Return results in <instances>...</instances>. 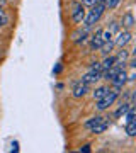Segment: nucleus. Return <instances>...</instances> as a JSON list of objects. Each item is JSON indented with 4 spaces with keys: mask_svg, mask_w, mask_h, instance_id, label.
<instances>
[{
    "mask_svg": "<svg viewBox=\"0 0 136 153\" xmlns=\"http://www.w3.org/2000/svg\"><path fill=\"white\" fill-rule=\"evenodd\" d=\"M107 29L111 31L112 34H116V33H119L121 31V26H119V21H116V19H112V21L109 22V26H107Z\"/></svg>",
    "mask_w": 136,
    "mask_h": 153,
    "instance_id": "obj_20",
    "label": "nucleus"
},
{
    "mask_svg": "<svg viewBox=\"0 0 136 153\" xmlns=\"http://www.w3.org/2000/svg\"><path fill=\"white\" fill-rule=\"evenodd\" d=\"M17 146H19V143H17V141H14V143H12V150H10V152H17V150H19Z\"/></svg>",
    "mask_w": 136,
    "mask_h": 153,
    "instance_id": "obj_26",
    "label": "nucleus"
},
{
    "mask_svg": "<svg viewBox=\"0 0 136 153\" xmlns=\"http://www.w3.org/2000/svg\"><path fill=\"white\" fill-rule=\"evenodd\" d=\"M119 26L121 29H128V31H133L136 27V19H135V14L133 10H126L119 19Z\"/></svg>",
    "mask_w": 136,
    "mask_h": 153,
    "instance_id": "obj_7",
    "label": "nucleus"
},
{
    "mask_svg": "<svg viewBox=\"0 0 136 153\" xmlns=\"http://www.w3.org/2000/svg\"><path fill=\"white\" fill-rule=\"evenodd\" d=\"M111 87H116V88H123L128 85V71H126V68H121L117 73H116V76H114V80L109 83Z\"/></svg>",
    "mask_w": 136,
    "mask_h": 153,
    "instance_id": "obj_8",
    "label": "nucleus"
},
{
    "mask_svg": "<svg viewBox=\"0 0 136 153\" xmlns=\"http://www.w3.org/2000/svg\"><path fill=\"white\" fill-rule=\"evenodd\" d=\"M119 95H121V88H116V87H111L109 85V90L104 94V97L95 100V111L97 112H106V111H109L119 100Z\"/></svg>",
    "mask_w": 136,
    "mask_h": 153,
    "instance_id": "obj_2",
    "label": "nucleus"
},
{
    "mask_svg": "<svg viewBox=\"0 0 136 153\" xmlns=\"http://www.w3.org/2000/svg\"><path fill=\"white\" fill-rule=\"evenodd\" d=\"M124 131L129 138L136 136V121H131V123H126L124 124Z\"/></svg>",
    "mask_w": 136,
    "mask_h": 153,
    "instance_id": "obj_18",
    "label": "nucleus"
},
{
    "mask_svg": "<svg viewBox=\"0 0 136 153\" xmlns=\"http://www.w3.org/2000/svg\"><path fill=\"white\" fill-rule=\"evenodd\" d=\"M114 41H106V43L100 46V49H99V53L102 56H107V55H112V51H114Z\"/></svg>",
    "mask_w": 136,
    "mask_h": 153,
    "instance_id": "obj_14",
    "label": "nucleus"
},
{
    "mask_svg": "<svg viewBox=\"0 0 136 153\" xmlns=\"http://www.w3.org/2000/svg\"><path fill=\"white\" fill-rule=\"evenodd\" d=\"M90 90H92V87H90V85H87V83H83L80 78L71 83V97L77 99V100L85 99L88 94H90Z\"/></svg>",
    "mask_w": 136,
    "mask_h": 153,
    "instance_id": "obj_4",
    "label": "nucleus"
},
{
    "mask_svg": "<svg viewBox=\"0 0 136 153\" xmlns=\"http://www.w3.org/2000/svg\"><path fill=\"white\" fill-rule=\"evenodd\" d=\"M131 105H133V104H131V102H128V100H124V102L121 100V104L117 105V109L112 112V117H114V119H123V116L128 112V109H129Z\"/></svg>",
    "mask_w": 136,
    "mask_h": 153,
    "instance_id": "obj_12",
    "label": "nucleus"
},
{
    "mask_svg": "<svg viewBox=\"0 0 136 153\" xmlns=\"http://www.w3.org/2000/svg\"><path fill=\"white\" fill-rule=\"evenodd\" d=\"M80 80L83 83H87V85H97L99 82H100V71L97 70H88L87 73H83V75L80 76Z\"/></svg>",
    "mask_w": 136,
    "mask_h": 153,
    "instance_id": "obj_9",
    "label": "nucleus"
},
{
    "mask_svg": "<svg viewBox=\"0 0 136 153\" xmlns=\"http://www.w3.org/2000/svg\"><path fill=\"white\" fill-rule=\"evenodd\" d=\"M109 90V85L107 83H102V85H95V88L90 90V95H92L94 100H99L100 97H104V94Z\"/></svg>",
    "mask_w": 136,
    "mask_h": 153,
    "instance_id": "obj_13",
    "label": "nucleus"
},
{
    "mask_svg": "<svg viewBox=\"0 0 136 153\" xmlns=\"http://www.w3.org/2000/svg\"><path fill=\"white\" fill-rule=\"evenodd\" d=\"M68 10H70V22H71V26H73V27H78V26L82 24V21H83V17H85L87 9L82 5L80 0H71Z\"/></svg>",
    "mask_w": 136,
    "mask_h": 153,
    "instance_id": "obj_3",
    "label": "nucleus"
},
{
    "mask_svg": "<svg viewBox=\"0 0 136 153\" xmlns=\"http://www.w3.org/2000/svg\"><path fill=\"white\" fill-rule=\"evenodd\" d=\"M109 126H111V121H109V117H106V119L95 123L92 128H88V131L92 134H102V133H106L109 129Z\"/></svg>",
    "mask_w": 136,
    "mask_h": 153,
    "instance_id": "obj_10",
    "label": "nucleus"
},
{
    "mask_svg": "<svg viewBox=\"0 0 136 153\" xmlns=\"http://www.w3.org/2000/svg\"><path fill=\"white\" fill-rule=\"evenodd\" d=\"M10 26H12V17H10V14L7 12V9L0 7V31L9 29Z\"/></svg>",
    "mask_w": 136,
    "mask_h": 153,
    "instance_id": "obj_11",
    "label": "nucleus"
},
{
    "mask_svg": "<svg viewBox=\"0 0 136 153\" xmlns=\"http://www.w3.org/2000/svg\"><path fill=\"white\" fill-rule=\"evenodd\" d=\"M90 146H92V145H88V143H87V145H83V146H82L80 150H78V152H85V153L92 152V148H90Z\"/></svg>",
    "mask_w": 136,
    "mask_h": 153,
    "instance_id": "obj_24",
    "label": "nucleus"
},
{
    "mask_svg": "<svg viewBox=\"0 0 136 153\" xmlns=\"http://www.w3.org/2000/svg\"><path fill=\"white\" fill-rule=\"evenodd\" d=\"M114 63H116V55L114 53H112V55L104 56V60L100 61V70H107V68H111Z\"/></svg>",
    "mask_w": 136,
    "mask_h": 153,
    "instance_id": "obj_15",
    "label": "nucleus"
},
{
    "mask_svg": "<svg viewBox=\"0 0 136 153\" xmlns=\"http://www.w3.org/2000/svg\"><path fill=\"white\" fill-rule=\"evenodd\" d=\"M131 56V51L128 48H119V51L116 53V60L117 61H128Z\"/></svg>",
    "mask_w": 136,
    "mask_h": 153,
    "instance_id": "obj_17",
    "label": "nucleus"
},
{
    "mask_svg": "<svg viewBox=\"0 0 136 153\" xmlns=\"http://www.w3.org/2000/svg\"><path fill=\"white\" fill-rule=\"evenodd\" d=\"M106 117H107V116H104L102 112H100V114H97V116H92V117H88V119L83 123V128H85V129H88V128H92L95 123H99V121L106 119Z\"/></svg>",
    "mask_w": 136,
    "mask_h": 153,
    "instance_id": "obj_16",
    "label": "nucleus"
},
{
    "mask_svg": "<svg viewBox=\"0 0 136 153\" xmlns=\"http://www.w3.org/2000/svg\"><path fill=\"white\" fill-rule=\"evenodd\" d=\"M80 2H82V5L85 7V9H90L92 5L97 4V0H80Z\"/></svg>",
    "mask_w": 136,
    "mask_h": 153,
    "instance_id": "obj_23",
    "label": "nucleus"
},
{
    "mask_svg": "<svg viewBox=\"0 0 136 153\" xmlns=\"http://www.w3.org/2000/svg\"><path fill=\"white\" fill-rule=\"evenodd\" d=\"M112 41H114V46H116L117 49H119V48H128V46L133 43V31L121 29L119 33L114 34Z\"/></svg>",
    "mask_w": 136,
    "mask_h": 153,
    "instance_id": "obj_5",
    "label": "nucleus"
},
{
    "mask_svg": "<svg viewBox=\"0 0 136 153\" xmlns=\"http://www.w3.org/2000/svg\"><path fill=\"white\" fill-rule=\"evenodd\" d=\"M102 29L104 27H97L95 33L92 36H88V49L90 51H99L100 46L104 44V39H102Z\"/></svg>",
    "mask_w": 136,
    "mask_h": 153,
    "instance_id": "obj_6",
    "label": "nucleus"
},
{
    "mask_svg": "<svg viewBox=\"0 0 136 153\" xmlns=\"http://www.w3.org/2000/svg\"><path fill=\"white\" fill-rule=\"evenodd\" d=\"M121 0H107L104 5H106V10H116L117 7H119Z\"/></svg>",
    "mask_w": 136,
    "mask_h": 153,
    "instance_id": "obj_21",
    "label": "nucleus"
},
{
    "mask_svg": "<svg viewBox=\"0 0 136 153\" xmlns=\"http://www.w3.org/2000/svg\"><path fill=\"white\" fill-rule=\"evenodd\" d=\"M54 73H60V71H61V65H58V66H56V68H54Z\"/></svg>",
    "mask_w": 136,
    "mask_h": 153,
    "instance_id": "obj_27",
    "label": "nucleus"
},
{
    "mask_svg": "<svg viewBox=\"0 0 136 153\" xmlns=\"http://www.w3.org/2000/svg\"><path fill=\"white\" fill-rule=\"evenodd\" d=\"M104 14H106V5L100 4V2H97L95 5H92L90 9H87L85 17H83V21H82L80 26L83 29H87V31H92L99 22H100V19L104 17Z\"/></svg>",
    "mask_w": 136,
    "mask_h": 153,
    "instance_id": "obj_1",
    "label": "nucleus"
},
{
    "mask_svg": "<svg viewBox=\"0 0 136 153\" xmlns=\"http://www.w3.org/2000/svg\"><path fill=\"white\" fill-rule=\"evenodd\" d=\"M126 119V123H131V121H136L135 117H136V109H135V105H131L129 109H128V112H126L124 116H123Z\"/></svg>",
    "mask_w": 136,
    "mask_h": 153,
    "instance_id": "obj_19",
    "label": "nucleus"
},
{
    "mask_svg": "<svg viewBox=\"0 0 136 153\" xmlns=\"http://www.w3.org/2000/svg\"><path fill=\"white\" fill-rule=\"evenodd\" d=\"M7 5H9V0H0V7L7 9Z\"/></svg>",
    "mask_w": 136,
    "mask_h": 153,
    "instance_id": "obj_25",
    "label": "nucleus"
},
{
    "mask_svg": "<svg viewBox=\"0 0 136 153\" xmlns=\"http://www.w3.org/2000/svg\"><path fill=\"white\" fill-rule=\"evenodd\" d=\"M97 2H100V4H106V2H107V0H97Z\"/></svg>",
    "mask_w": 136,
    "mask_h": 153,
    "instance_id": "obj_28",
    "label": "nucleus"
},
{
    "mask_svg": "<svg viewBox=\"0 0 136 153\" xmlns=\"http://www.w3.org/2000/svg\"><path fill=\"white\" fill-rule=\"evenodd\" d=\"M88 70H97V71H100V61H99V60L90 61V65H88Z\"/></svg>",
    "mask_w": 136,
    "mask_h": 153,
    "instance_id": "obj_22",
    "label": "nucleus"
}]
</instances>
